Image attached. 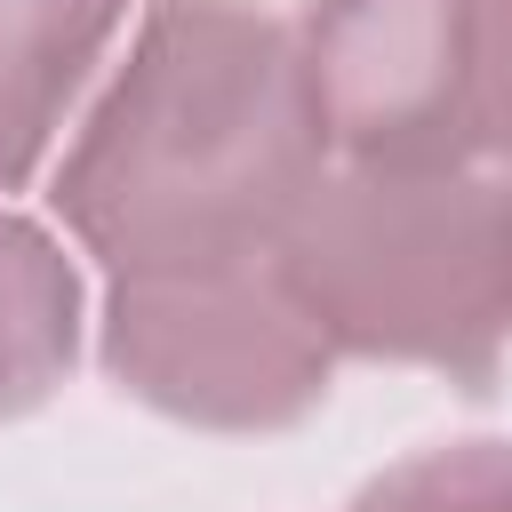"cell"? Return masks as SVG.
<instances>
[{
    "mask_svg": "<svg viewBox=\"0 0 512 512\" xmlns=\"http://www.w3.org/2000/svg\"><path fill=\"white\" fill-rule=\"evenodd\" d=\"M320 168L296 40L248 0H160L56 160V208L112 280L192 272L272 256Z\"/></svg>",
    "mask_w": 512,
    "mask_h": 512,
    "instance_id": "obj_1",
    "label": "cell"
},
{
    "mask_svg": "<svg viewBox=\"0 0 512 512\" xmlns=\"http://www.w3.org/2000/svg\"><path fill=\"white\" fill-rule=\"evenodd\" d=\"M280 272L328 344L480 376L512 328V184L328 160L280 232Z\"/></svg>",
    "mask_w": 512,
    "mask_h": 512,
    "instance_id": "obj_2",
    "label": "cell"
},
{
    "mask_svg": "<svg viewBox=\"0 0 512 512\" xmlns=\"http://www.w3.org/2000/svg\"><path fill=\"white\" fill-rule=\"evenodd\" d=\"M296 72L336 168L472 176L512 160V0H312Z\"/></svg>",
    "mask_w": 512,
    "mask_h": 512,
    "instance_id": "obj_3",
    "label": "cell"
},
{
    "mask_svg": "<svg viewBox=\"0 0 512 512\" xmlns=\"http://www.w3.org/2000/svg\"><path fill=\"white\" fill-rule=\"evenodd\" d=\"M104 352L128 392L192 424H280L328 392V336L272 256L112 280Z\"/></svg>",
    "mask_w": 512,
    "mask_h": 512,
    "instance_id": "obj_4",
    "label": "cell"
},
{
    "mask_svg": "<svg viewBox=\"0 0 512 512\" xmlns=\"http://www.w3.org/2000/svg\"><path fill=\"white\" fill-rule=\"evenodd\" d=\"M128 0H0V192H16L64 136Z\"/></svg>",
    "mask_w": 512,
    "mask_h": 512,
    "instance_id": "obj_5",
    "label": "cell"
},
{
    "mask_svg": "<svg viewBox=\"0 0 512 512\" xmlns=\"http://www.w3.org/2000/svg\"><path fill=\"white\" fill-rule=\"evenodd\" d=\"M72 360V272L24 224L0 216V416L32 408Z\"/></svg>",
    "mask_w": 512,
    "mask_h": 512,
    "instance_id": "obj_6",
    "label": "cell"
},
{
    "mask_svg": "<svg viewBox=\"0 0 512 512\" xmlns=\"http://www.w3.org/2000/svg\"><path fill=\"white\" fill-rule=\"evenodd\" d=\"M360 512H512V440H464L400 464Z\"/></svg>",
    "mask_w": 512,
    "mask_h": 512,
    "instance_id": "obj_7",
    "label": "cell"
},
{
    "mask_svg": "<svg viewBox=\"0 0 512 512\" xmlns=\"http://www.w3.org/2000/svg\"><path fill=\"white\" fill-rule=\"evenodd\" d=\"M504 184H512V176H504Z\"/></svg>",
    "mask_w": 512,
    "mask_h": 512,
    "instance_id": "obj_8",
    "label": "cell"
}]
</instances>
